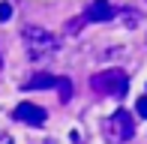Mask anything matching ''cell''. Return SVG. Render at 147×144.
Returning a JSON list of instances; mask_svg holds the SVG:
<instances>
[{
	"instance_id": "obj_1",
	"label": "cell",
	"mask_w": 147,
	"mask_h": 144,
	"mask_svg": "<svg viewBox=\"0 0 147 144\" xmlns=\"http://www.w3.org/2000/svg\"><path fill=\"white\" fill-rule=\"evenodd\" d=\"M90 90L99 96H126L129 90V75L123 69H105V72H96L90 78Z\"/></svg>"
},
{
	"instance_id": "obj_2",
	"label": "cell",
	"mask_w": 147,
	"mask_h": 144,
	"mask_svg": "<svg viewBox=\"0 0 147 144\" xmlns=\"http://www.w3.org/2000/svg\"><path fill=\"white\" fill-rule=\"evenodd\" d=\"M21 39L27 42L30 57L54 54V51L60 48V39H57L54 33H48L45 27H39V24H24V27H21Z\"/></svg>"
},
{
	"instance_id": "obj_3",
	"label": "cell",
	"mask_w": 147,
	"mask_h": 144,
	"mask_svg": "<svg viewBox=\"0 0 147 144\" xmlns=\"http://www.w3.org/2000/svg\"><path fill=\"white\" fill-rule=\"evenodd\" d=\"M102 135H105V141H108V144H126L132 135H135V120H132V114H129L126 108H117L114 114L105 120Z\"/></svg>"
},
{
	"instance_id": "obj_4",
	"label": "cell",
	"mask_w": 147,
	"mask_h": 144,
	"mask_svg": "<svg viewBox=\"0 0 147 144\" xmlns=\"http://www.w3.org/2000/svg\"><path fill=\"white\" fill-rule=\"evenodd\" d=\"M12 117L21 123H27V126H45V120H48V111L33 105V102H21L15 111H12Z\"/></svg>"
},
{
	"instance_id": "obj_5",
	"label": "cell",
	"mask_w": 147,
	"mask_h": 144,
	"mask_svg": "<svg viewBox=\"0 0 147 144\" xmlns=\"http://www.w3.org/2000/svg\"><path fill=\"white\" fill-rule=\"evenodd\" d=\"M117 15V9L108 3V0H93L84 12V21H93V24H102V21H111Z\"/></svg>"
},
{
	"instance_id": "obj_6",
	"label": "cell",
	"mask_w": 147,
	"mask_h": 144,
	"mask_svg": "<svg viewBox=\"0 0 147 144\" xmlns=\"http://www.w3.org/2000/svg\"><path fill=\"white\" fill-rule=\"evenodd\" d=\"M48 87H57V75L36 72L33 78H27V81H24V90H48Z\"/></svg>"
},
{
	"instance_id": "obj_7",
	"label": "cell",
	"mask_w": 147,
	"mask_h": 144,
	"mask_svg": "<svg viewBox=\"0 0 147 144\" xmlns=\"http://www.w3.org/2000/svg\"><path fill=\"white\" fill-rule=\"evenodd\" d=\"M57 93H60V102H63V105L72 99V81L69 78H57Z\"/></svg>"
},
{
	"instance_id": "obj_8",
	"label": "cell",
	"mask_w": 147,
	"mask_h": 144,
	"mask_svg": "<svg viewBox=\"0 0 147 144\" xmlns=\"http://www.w3.org/2000/svg\"><path fill=\"white\" fill-rule=\"evenodd\" d=\"M81 27H84V15H81V18H72V21L66 24V33H78Z\"/></svg>"
},
{
	"instance_id": "obj_9",
	"label": "cell",
	"mask_w": 147,
	"mask_h": 144,
	"mask_svg": "<svg viewBox=\"0 0 147 144\" xmlns=\"http://www.w3.org/2000/svg\"><path fill=\"white\" fill-rule=\"evenodd\" d=\"M138 18H141L138 12H129V9L123 12V21H126V27H138Z\"/></svg>"
},
{
	"instance_id": "obj_10",
	"label": "cell",
	"mask_w": 147,
	"mask_h": 144,
	"mask_svg": "<svg viewBox=\"0 0 147 144\" xmlns=\"http://www.w3.org/2000/svg\"><path fill=\"white\" fill-rule=\"evenodd\" d=\"M135 114H138V117H144V120H147V96H141V99L135 102Z\"/></svg>"
},
{
	"instance_id": "obj_11",
	"label": "cell",
	"mask_w": 147,
	"mask_h": 144,
	"mask_svg": "<svg viewBox=\"0 0 147 144\" xmlns=\"http://www.w3.org/2000/svg\"><path fill=\"white\" fill-rule=\"evenodd\" d=\"M12 18V6L9 3H0V21H9Z\"/></svg>"
},
{
	"instance_id": "obj_12",
	"label": "cell",
	"mask_w": 147,
	"mask_h": 144,
	"mask_svg": "<svg viewBox=\"0 0 147 144\" xmlns=\"http://www.w3.org/2000/svg\"><path fill=\"white\" fill-rule=\"evenodd\" d=\"M0 66H3V57H0Z\"/></svg>"
}]
</instances>
